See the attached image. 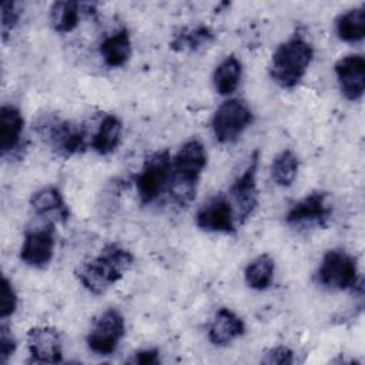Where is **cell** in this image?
<instances>
[{
  "instance_id": "6da1fadb",
  "label": "cell",
  "mask_w": 365,
  "mask_h": 365,
  "mask_svg": "<svg viewBox=\"0 0 365 365\" xmlns=\"http://www.w3.org/2000/svg\"><path fill=\"white\" fill-rule=\"evenodd\" d=\"M134 262L133 254L118 244H107L101 252L76 268L80 284L94 295L104 294L117 284Z\"/></svg>"
},
{
  "instance_id": "7a4b0ae2",
  "label": "cell",
  "mask_w": 365,
  "mask_h": 365,
  "mask_svg": "<svg viewBox=\"0 0 365 365\" xmlns=\"http://www.w3.org/2000/svg\"><path fill=\"white\" fill-rule=\"evenodd\" d=\"M207 161V150L200 140L191 138L181 145L173 158V177L168 187L170 198L177 205L187 207L194 201Z\"/></svg>"
},
{
  "instance_id": "3957f363",
  "label": "cell",
  "mask_w": 365,
  "mask_h": 365,
  "mask_svg": "<svg viewBox=\"0 0 365 365\" xmlns=\"http://www.w3.org/2000/svg\"><path fill=\"white\" fill-rule=\"evenodd\" d=\"M314 58L312 46L299 36L281 43L269 63L271 78L282 88H294L304 78Z\"/></svg>"
},
{
  "instance_id": "277c9868",
  "label": "cell",
  "mask_w": 365,
  "mask_h": 365,
  "mask_svg": "<svg viewBox=\"0 0 365 365\" xmlns=\"http://www.w3.org/2000/svg\"><path fill=\"white\" fill-rule=\"evenodd\" d=\"M317 282L328 289L362 291L356 258L344 250H329L324 254L315 274Z\"/></svg>"
},
{
  "instance_id": "5b68a950",
  "label": "cell",
  "mask_w": 365,
  "mask_h": 365,
  "mask_svg": "<svg viewBox=\"0 0 365 365\" xmlns=\"http://www.w3.org/2000/svg\"><path fill=\"white\" fill-rule=\"evenodd\" d=\"M173 177V158L168 150L150 154L135 177V188L141 204L155 201L168 190Z\"/></svg>"
},
{
  "instance_id": "8992f818",
  "label": "cell",
  "mask_w": 365,
  "mask_h": 365,
  "mask_svg": "<svg viewBox=\"0 0 365 365\" xmlns=\"http://www.w3.org/2000/svg\"><path fill=\"white\" fill-rule=\"evenodd\" d=\"M254 114L248 104L240 98L224 101L214 113L211 127L221 144H231L251 125Z\"/></svg>"
},
{
  "instance_id": "52a82bcc",
  "label": "cell",
  "mask_w": 365,
  "mask_h": 365,
  "mask_svg": "<svg viewBox=\"0 0 365 365\" xmlns=\"http://www.w3.org/2000/svg\"><path fill=\"white\" fill-rule=\"evenodd\" d=\"M125 335V321L117 308H108L93 322L87 334V346L96 355H111Z\"/></svg>"
},
{
  "instance_id": "ba28073f",
  "label": "cell",
  "mask_w": 365,
  "mask_h": 365,
  "mask_svg": "<svg viewBox=\"0 0 365 365\" xmlns=\"http://www.w3.org/2000/svg\"><path fill=\"white\" fill-rule=\"evenodd\" d=\"M259 163V151L255 150L245 170L230 188V197L232 200V208L235 212V220L244 224L258 207V187H257V170Z\"/></svg>"
},
{
  "instance_id": "9c48e42d",
  "label": "cell",
  "mask_w": 365,
  "mask_h": 365,
  "mask_svg": "<svg viewBox=\"0 0 365 365\" xmlns=\"http://www.w3.org/2000/svg\"><path fill=\"white\" fill-rule=\"evenodd\" d=\"M331 214L332 202L329 194L325 191H314L288 210L285 221L292 227H327Z\"/></svg>"
},
{
  "instance_id": "30bf717a",
  "label": "cell",
  "mask_w": 365,
  "mask_h": 365,
  "mask_svg": "<svg viewBox=\"0 0 365 365\" xmlns=\"http://www.w3.org/2000/svg\"><path fill=\"white\" fill-rule=\"evenodd\" d=\"M56 234L54 224L47 222L43 227L27 230L20 248V259L33 268H46L54 255Z\"/></svg>"
},
{
  "instance_id": "8fae6325",
  "label": "cell",
  "mask_w": 365,
  "mask_h": 365,
  "mask_svg": "<svg viewBox=\"0 0 365 365\" xmlns=\"http://www.w3.org/2000/svg\"><path fill=\"white\" fill-rule=\"evenodd\" d=\"M195 224L200 230L207 232L234 234L235 212L231 201L224 194L210 198L197 211Z\"/></svg>"
},
{
  "instance_id": "7c38bea8",
  "label": "cell",
  "mask_w": 365,
  "mask_h": 365,
  "mask_svg": "<svg viewBox=\"0 0 365 365\" xmlns=\"http://www.w3.org/2000/svg\"><path fill=\"white\" fill-rule=\"evenodd\" d=\"M341 94L349 101H359L365 91V58L361 54H348L334 66Z\"/></svg>"
},
{
  "instance_id": "4fadbf2b",
  "label": "cell",
  "mask_w": 365,
  "mask_h": 365,
  "mask_svg": "<svg viewBox=\"0 0 365 365\" xmlns=\"http://www.w3.org/2000/svg\"><path fill=\"white\" fill-rule=\"evenodd\" d=\"M47 141L53 150L64 158L83 153L87 145L83 127L64 120H56L48 124Z\"/></svg>"
},
{
  "instance_id": "5bb4252c",
  "label": "cell",
  "mask_w": 365,
  "mask_h": 365,
  "mask_svg": "<svg viewBox=\"0 0 365 365\" xmlns=\"http://www.w3.org/2000/svg\"><path fill=\"white\" fill-rule=\"evenodd\" d=\"M27 348L33 361L57 364L63 361L61 336L53 327H33L27 332Z\"/></svg>"
},
{
  "instance_id": "9a60e30c",
  "label": "cell",
  "mask_w": 365,
  "mask_h": 365,
  "mask_svg": "<svg viewBox=\"0 0 365 365\" xmlns=\"http://www.w3.org/2000/svg\"><path fill=\"white\" fill-rule=\"evenodd\" d=\"M30 207L38 217L47 222H66L70 218V210L58 188L48 185L37 190L30 197Z\"/></svg>"
},
{
  "instance_id": "2e32d148",
  "label": "cell",
  "mask_w": 365,
  "mask_h": 365,
  "mask_svg": "<svg viewBox=\"0 0 365 365\" xmlns=\"http://www.w3.org/2000/svg\"><path fill=\"white\" fill-rule=\"evenodd\" d=\"M245 332V324L230 308H220L208 328V339L212 345L225 346L234 339L242 336Z\"/></svg>"
},
{
  "instance_id": "e0dca14e",
  "label": "cell",
  "mask_w": 365,
  "mask_h": 365,
  "mask_svg": "<svg viewBox=\"0 0 365 365\" xmlns=\"http://www.w3.org/2000/svg\"><path fill=\"white\" fill-rule=\"evenodd\" d=\"M24 128V117L21 111L11 104L0 108V151L1 155L11 153L20 143Z\"/></svg>"
},
{
  "instance_id": "ac0fdd59",
  "label": "cell",
  "mask_w": 365,
  "mask_h": 365,
  "mask_svg": "<svg viewBox=\"0 0 365 365\" xmlns=\"http://www.w3.org/2000/svg\"><path fill=\"white\" fill-rule=\"evenodd\" d=\"M103 61L107 67H123L131 57V37L127 29H120L106 37L98 47Z\"/></svg>"
},
{
  "instance_id": "d6986e66",
  "label": "cell",
  "mask_w": 365,
  "mask_h": 365,
  "mask_svg": "<svg viewBox=\"0 0 365 365\" xmlns=\"http://www.w3.org/2000/svg\"><path fill=\"white\" fill-rule=\"evenodd\" d=\"M121 131L123 123L120 121V118L113 114L106 115L91 140L93 150L100 155L111 154L120 144Z\"/></svg>"
},
{
  "instance_id": "ffe728a7",
  "label": "cell",
  "mask_w": 365,
  "mask_h": 365,
  "mask_svg": "<svg viewBox=\"0 0 365 365\" xmlns=\"http://www.w3.org/2000/svg\"><path fill=\"white\" fill-rule=\"evenodd\" d=\"M242 76V64L241 61L234 56H227L214 70L212 73V83L214 88L221 96H230L232 94L241 80Z\"/></svg>"
},
{
  "instance_id": "44dd1931",
  "label": "cell",
  "mask_w": 365,
  "mask_h": 365,
  "mask_svg": "<svg viewBox=\"0 0 365 365\" xmlns=\"http://www.w3.org/2000/svg\"><path fill=\"white\" fill-rule=\"evenodd\" d=\"M338 37L346 43L361 41L365 36V9L364 6L351 9L339 14L335 20Z\"/></svg>"
},
{
  "instance_id": "7402d4cb",
  "label": "cell",
  "mask_w": 365,
  "mask_h": 365,
  "mask_svg": "<svg viewBox=\"0 0 365 365\" xmlns=\"http://www.w3.org/2000/svg\"><path fill=\"white\" fill-rule=\"evenodd\" d=\"M275 262L271 255L261 254L255 257L245 268L244 278L250 288L257 291L267 289L274 278Z\"/></svg>"
},
{
  "instance_id": "603a6c76",
  "label": "cell",
  "mask_w": 365,
  "mask_h": 365,
  "mask_svg": "<svg viewBox=\"0 0 365 365\" xmlns=\"http://www.w3.org/2000/svg\"><path fill=\"white\" fill-rule=\"evenodd\" d=\"M83 6L77 1H56L50 9L51 27L61 34L73 31L80 21Z\"/></svg>"
},
{
  "instance_id": "cb8c5ba5",
  "label": "cell",
  "mask_w": 365,
  "mask_h": 365,
  "mask_svg": "<svg viewBox=\"0 0 365 365\" xmlns=\"http://www.w3.org/2000/svg\"><path fill=\"white\" fill-rule=\"evenodd\" d=\"M299 168L298 157L291 150H282L271 163V178L279 187H289L297 178Z\"/></svg>"
},
{
  "instance_id": "d4e9b609",
  "label": "cell",
  "mask_w": 365,
  "mask_h": 365,
  "mask_svg": "<svg viewBox=\"0 0 365 365\" xmlns=\"http://www.w3.org/2000/svg\"><path fill=\"white\" fill-rule=\"evenodd\" d=\"M214 40V33L207 26H198L191 30H185L181 34H178L170 47L175 51L182 50H197Z\"/></svg>"
},
{
  "instance_id": "484cf974",
  "label": "cell",
  "mask_w": 365,
  "mask_h": 365,
  "mask_svg": "<svg viewBox=\"0 0 365 365\" xmlns=\"http://www.w3.org/2000/svg\"><path fill=\"white\" fill-rule=\"evenodd\" d=\"M17 294L7 277L3 275L1 289H0V318L6 319L11 317L17 309Z\"/></svg>"
},
{
  "instance_id": "4316f807",
  "label": "cell",
  "mask_w": 365,
  "mask_h": 365,
  "mask_svg": "<svg viewBox=\"0 0 365 365\" xmlns=\"http://www.w3.org/2000/svg\"><path fill=\"white\" fill-rule=\"evenodd\" d=\"M20 19V11L17 10L16 3L3 1L1 3V37L3 41L7 40V36L17 26Z\"/></svg>"
},
{
  "instance_id": "83f0119b",
  "label": "cell",
  "mask_w": 365,
  "mask_h": 365,
  "mask_svg": "<svg viewBox=\"0 0 365 365\" xmlns=\"http://www.w3.org/2000/svg\"><path fill=\"white\" fill-rule=\"evenodd\" d=\"M261 362L264 364H277V365H288V364H294L295 362V356H294V351L289 349L288 346H275L271 348L269 351L265 352L264 358H261Z\"/></svg>"
},
{
  "instance_id": "f1b7e54d",
  "label": "cell",
  "mask_w": 365,
  "mask_h": 365,
  "mask_svg": "<svg viewBox=\"0 0 365 365\" xmlns=\"http://www.w3.org/2000/svg\"><path fill=\"white\" fill-rule=\"evenodd\" d=\"M16 339L9 328V325L1 324L0 327V364H6L9 358L16 351Z\"/></svg>"
},
{
  "instance_id": "f546056e",
  "label": "cell",
  "mask_w": 365,
  "mask_h": 365,
  "mask_svg": "<svg viewBox=\"0 0 365 365\" xmlns=\"http://www.w3.org/2000/svg\"><path fill=\"white\" fill-rule=\"evenodd\" d=\"M134 364H140V365H154L160 362L158 358V349H143L134 354L133 358Z\"/></svg>"
}]
</instances>
